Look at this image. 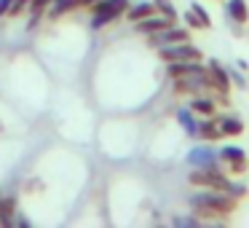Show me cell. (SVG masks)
I'll list each match as a JSON object with an SVG mask.
<instances>
[{"label":"cell","instance_id":"6da1fadb","mask_svg":"<svg viewBox=\"0 0 249 228\" xmlns=\"http://www.w3.org/2000/svg\"><path fill=\"white\" fill-rule=\"evenodd\" d=\"M188 207L190 212L201 217V220H214L222 223L225 217H231L238 209V201L233 196L222 193V190H212V188H196L188 196Z\"/></svg>","mask_w":249,"mask_h":228},{"label":"cell","instance_id":"7a4b0ae2","mask_svg":"<svg viewBox=\"0 0 249 228\" xmlns=\"http://www.w3.org/2000/svg\"><path fill=\"white\" fill-rule=\"evenodd\" d=\"M131 6V0H99L94 3L91 11V30H102L107 24H113L115 19H121L126 14V8Z\"/></svg>","mask_w":249,"mask_h":228},{"label":"cell","instance_id":"3957f363","mask_svg":"<svg viewBox=\"0 0 249 228\" xmlns=\"http://www.w3.org/2000/svg\"><path fill=\"white\" fill-rule=\"evenodd\" d=\"M220 153V164L231 177H238V174L249 172V153L244 151L241 145H233V142H225L222 148H217Z\"/></svg>","mask_w":249,"mask_h":228},{"label":"cell","instance_id":"277c9868","mask_svg":"<svg viewBox=\"0 0 249 228\" xmlns=\"http://www.w3.org/2000/svg\"><path fill=\"white\" fill-rule=\"evenodd\" d=\"M185 164H188L190 169H220L222 167L217 148L212 145V142H204V140L185 153Z\"/></svg>","mask_w":249,"mask_h":228},{"label":"cell","instance_id":"5b68a950","mask_svg":"<svg viewBox=\"0 0 249 228\" xmlns=\"http://www.w3.org/2000/svg\"><path fill=\"white\" fill-rule=\"evenodd\" d=\"M158 57L163 62H204V51L196 43L185 40V43H172V46H161Z\"/></svg>","mask_w":249,"mask_h":228},{"label":"cell","instance_id":"8992f818","mask_svg":"<svg viewBox=\"0 0 249 228\" xmlns=\"http://www.w3.org/2000/svg\"><path fill=\"white\" fill-rule=\"evenodd\" d=\"M185 40H190V30L188 27H179L177 22L172 24V27L161 30V33H153L147 35V46L150 49H161V46H172V43H185Z\"/></svg>","mask_w":249,"mask_h":228},{"label":"cell","instance_id":"52a82bcc","mask_svg":"<svg viewBox=\"0 0 249 228\" xmlns=\"http://www.w3.org/2000/svg\"><path fill=\"white\" fill-rule=\"evenodd\" d=\"M217 115H220V113H217ZM217 115H204V118L198 115V140H204V142H220V140H225V137H222L220 118H217Z\"/></svg>","mask_w":249,"mask_h":228},{"label":"cell","instance_id":"ba28073f","mask_svg":"<svg viewBox=\"0 0 249 228\" xmlns=\"http://www.w3.org/2000/svg\"><path fill=\"white\" fill-rule=\"evenodd\" d=\"M172 24H174V19L163 17V14H153V17H145L142 22H137L134 30L140 35H153V33H161V30L172 27Z\"/></svg>","mask_w":249,"mask_h":228},{"label":"cell","instance_id":"9c48e42d","mask_svg":"<svg viewBox=\"0 0 249 228\" xmlns=\"http://www.w3.org/2000/svg\"><path fill=\"white\" fill-rule=\"evenodd\" d=\"M174 118H177L179 129H182L185 134L190 137V140H198V115H196L193 110L188 108V105H182V108H177V113H174Z\"/></svg>","mask_w":249,"mask_h":228},{"label":"cell","instance_id":"30bf717a","mask_svg":"<svg viewBox=\"0 0 249 228\" xmlns=\"http://www.w3.org/2000/svg\"><path fill=\"white\" fill-rule=\"evenodd\" d=\"M188 108L193 110L196 115H217V99L214 97H209V94H193V97H188Z\"/></svg>","mask_w":249,"mask_h":228},{"label":"cell","instance_id":"8fae6325","mask_svg":"<svg viewBox=\"0 0 249 228\" xmlns=\"http://www.w3.org/2000/svg\"><path fill=\"white\" fill-rule=\"evenodd\" d=\"M206 65L204 62H166V76L172 78H185V76H196V73H204Z\"/></svg>","mask_w":249,"mask_h":228},{"label":"cell","instance_id":"7c38bea8","mask_svg":"<svg viewBox=\"0 0 249 228\" xmlns=\"http://www.w3.org/2000/svg\"><path fill=\"white\" fill-rule=\"evenodd\" d=\"M225 19L233 24L249 22V3L247 0H225Z\"/></svg>","mask_w":249,"mask_h":228},{"label":"cell","instance_id":"4fadbf2b","mask_svg":"<svg viewBox=\"0 0 249 228\" xmlns=\"http://www.w3.org/2000/svg\"><path fill=\"white\" fill-rule=\"evenodd\" d=\"M217 118H220L222 137H241L244 132H247V126H244V121L238 118L236 113H222V115H217Z\"/></svg>","mask_w":249,"mask_h":228},{"label":"cell","instance_id":"5bb4252c","mask_svg":"<svg viewBox=\"0 0 249 228\" xmlns=\"http://www.w3.org/2000/svg\"><path fill=\"white\" fill-rule=\"evenodd\" d=\"M153 14H158L156 6H153V0H140V3H131V6L126 8L124 19H129L131 24H137V22H142L145 17H153Z\"/></svg>","mask_w":249,"mask_h":228},{"label":"cell","instance_id":"9a60e30c","mask_svg":"<svg viewBox=\"0 0 249 228\" xmlns=\"http://www.w3.org/2000/svg\"><path fill=\"white\" fill-rule=\"evenodd\" d=\"M14 215H17V199L14 196H0V226L11 228Z\"/></svg>","mask_w":249,"mask_h":228},{"label":"cell","instance_id":"2e32d148","mask_svg":"<svg viewBox=\"0 0 249 228\" xmlns=\"http://www.w3.org/2000/svg\"><path fill=\"white\" fill-rule=\"evenodd\" d=\"M51 3H54V0H30V6H27V14H30V27H35V22H38V19L43 17L46 11H49Z\"/></svg>","mask_w":249,"mask_h":228},{"label":"cell","instance_id":"e0dca14e","mask_svg":"<svg viewBox=\"0 0 249 228\" xmlns=\"http://www.w3.org/2000/svg\"><path fill=\"white\" fill-rule=\"evenodd\" d=\"M75 8H78V0H54L49 6V17L59 19V17H65L67 11H75Z\"/></svg>","mask_w":249,"mask_h":228},{"label":"cell","instance_id":"ac0fdd59","mask_svg":"<svg viewBox=\"0 0 249 228\" xmlns=\"http://www.w3.org/2000/svg\"><path fill=\"white\" fill-rule=\"evenodd\" d=\"M228 76H231V86H236V89H247V86H249L247 70H241V67L228 65Z\"/></svg>","mask_w":249,"mask_h":228},{"label":"cell","instance_id":"d6986e66","mask_svg":"<svg viewBox=\"0 0 249 228\" xmlns=\"http://www.w3.org/2000/svg\"><path fill=\"white\" fill-rule=\"evenodd\" d=\"M153 6H156V11L158 14H163V17H169V19H174L177 22V8H174V3L172 0H153Z\"/></svg>","mask_w":249,"mask_h":228},{"label":"cell","instance_id":"ffe728a7","mask_svg":"<svg viewBox=\"0 0 249 228\" xmlns=\"http://www.w3.org/2000/svg\"><path fill=\"white\" fill-rule=\"evenodd\" d=\"M182 22H185V27H188V30H204V22L196 17V11L190 6H188V11L182 14Z\"/></svg>","mask_w":249,"mask_h":228},{"label":"cell","instance_id":"44dd1931","mask_svg":"<svg viewBox=\"0 0 249 228\" xmlns=\"http://www.w3.org/2000/svg\"><path fill=\"white\" fill-rule=\"evenodd\" d=\"M190 8H193L196 17H198L201 22H204V30H212V17H209V11H206V8L201 6V3H190Z\"/></svg>","mask_w":249,"mask_h":228},{"label":"cell","instance_id":"7402d4cb","mask_svg":"<svg viewBox=\"0 0 249 228\" xmlns=\"http://www.w3.org/2000/svg\"><path fill=\"white\" fill-rule=\"evenodd\" d=\"M172 223H174V226H201L204 220H201V217L196 215V212H190V215H179V217H174Z\"/></svg>","mask_w":249,"mask_h":228},{"label":"cell","instance_id":"603a6c76","mask_svg":"<svg viewBox=\"0 0 249 228\" xmlns=\"http://www.w3.org/2000/svg\"><path fill=\"white\" fill-rule=\"evenodd\" d=\"M27 6H30V0H14L8 17H19V14H24V11H27Z\"/></svg>","mask_w":249,"mask_h":228},{"label":"cell","instance_id":"cb8c5ba5","mask_svg":"<svg viewBox=\"0 0 249 228\" xmlns=\"http://www.w3.org/2000/svg\"><path fill=\"white\" fill-rule=\"evenodd\" d=\"M11 3H14V0H0V19L8 17V11H11Z\"/></svg>","mask_w":249,"mask_h":228},{"label":"cell","instance_id":"d4e9b609","mask_svg":"<svg viewBox=\"0 0 249 228\" xmlns=\"http://www.w3.org/2000/svg\"><path fill=\"white\" fill-rule=\"evenodd\" d=\"M14 226H22V228H30V220H27V217H14Z\"/></svg>","mask_w":249,"mask_h":228},{"label":"cell","instance_id":"484cf974","mask_svg":"<svg viewBox=\"0 0 249 228\" xmlns=\"http://www.w3.org/2000/svg\"><path fill=\"white\" fill-rule=\"evenodd\" d=\"M94 3H99V0H78V8H91Z\"/></svg>","mask_w":249,"mask_h":228},{"label":"cell","instance_id":"4316f807","mask_svg":"<svg viewBox=\"0 0 249 228\" xmlns=\"http://www.w3.org/2000/svg\"><path fill=\"white\" fill-rule=\"evenodd\" d=\"M233 65H236V67H241V70H249V62H244V59H236Z\"/></svg>","mask_w":249,"mask_h":228}]
</instances>
